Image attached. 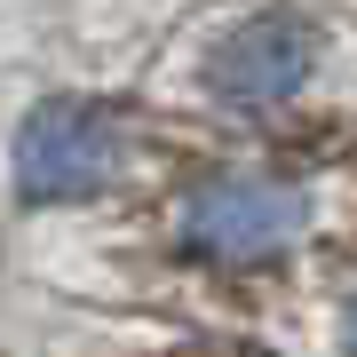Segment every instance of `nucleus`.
Here are the masks:
<instances>
[{
  "label": "nucleus",
  "mask_w": 357,
  "mask_h": 357,
  "mask_svg": "<svg viewBox=\"0 0 357 357\" xmlns=\"http://www.w3.org/2000/svg\"><path fill=\"white\" fill-rule=\"evenodd\" d=\"M151 246L183 278L206 286H270L326 246V191L302 167H199L151 206Z\"/></svg>",
  "instance_id": "1"
},
{
  "label": "nucleus",
  "mask_w": 357,
  "mask_h": 357,
  "mask_svg": "<svg viewBox=\"0 0 357 357\" xmlns=\"http://www.w3.org/2000/svg\"><path fill=\"white\" fill-rule=\"evenodd\" d=\"M143 183V128L79 88H40L0 135V199L16 215L112 206Z\"/></svg>",
  "instance_id": "2"
},
{
  "label": "nucleus",
  "mask_w": 357,
  "mask_h": 357,
  "mask_svg": "<svg viewBox=\"0 0 357 357\" xmlns=\"http://www.w3.org/2000/svg\"><path fill=\"white\" fill-rule=\"evenodd\" d=\"M326 72V32L310 8H286V0H262V8H238L206 32L191 88L199 103H215L230 119H278L286 103H302Z\"/></svg>",
  "instance_id": "3"
},
{
  "label": "nucleus",
  "mask_w": 357,
  "mask_h": 357,
  "mask_svg": "<svg viewBox=\"0 0 357 357\" xmlns=\"http://www.w3.org/2000/svg\"><path fill=\"white\" fill-rule=\"evenodd\" d=\"M318 357H357V262L318 286Z\"/></svg>",
  "instance_id": "4"
}]
</instances>
